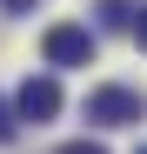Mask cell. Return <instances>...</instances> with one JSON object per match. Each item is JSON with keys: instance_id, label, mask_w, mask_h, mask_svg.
Wrapping results in <instances>:
<instances>
[{"instance_id": "3957f363", "label": "cell", "mask_w": 147, "mask_h": 154, "mask_svg": "<svg viewBox=\"0 0 147 154\" xmlns=\"http://www.w3.org/2000/svg\"><path fill=\"white\" fill-rule=\"evenodd\" d=\"M7 107H14V121H34V127L54 121V114H60V81H54V74H27Z\"/></svg>"}, {"instance_id": "6da1fadb", "label": "cell", "mask_w": 147, "mask_h": 154, "mask_svg": "<svg viewBox=\"0 0 147 154\" xmlns=\"http://www.w3.org/2000/svg\"><path fill=\"white\" fill-rule=\"evenodd\" d=\"M94 47H100V40H94V27L60 20V27H47V34H40V60H47V67H87V60H94Z\"/></svg>"}, {"instance_id": "52a82bcc", "label": "cell", "mask_w": 147, "mask_h": 154, "mask_svg": "<svg viewBox=\"0 0 147 154\" xmlns=\"http://www.w3.org/2000/svg\"><path fill=\"white\" fill-rule=\"evenodd\" d=\"M0 7H7V14H27V7H40V0H0Z\"/></svg>"}, {"instance_id": "8992f818", "label": "cell", "mask_w": 147, "mask_h": 154, "mask_svg": "<svg viewBox=\"0 0 147 154\" xmlns=\"http://www.w3.org/2000/svg\"><path fill=\"white\" fill-rule=\"evenodd\" d=\"M60 154H107V147H100V141H67Z\"/></svg>"}, {"instance_id": "7a4b0ae2", "label": "cell", "mask_w": 147, "mask_h": 154, "mask_svg": "<svg viewBox=\"0 0 147 154\" xmlns=\"http://www.w3.org/2000/svg\"><path fill=\"white\" fill-rule=\"evenodd\" d=\"M80 114H87L94 127H134V121H140V94H134V87H94V94L80 100Z\"/></svg>"}, {"instance_id": "277c9868", "label": "cell", "mask_w": 147, "mask_h": 154, "mask_svg": "<svg viewBox=\"0 0 147 154\" xmlns=\"http://www.w3.org/2000/svg\"><path fill=\"white\" fill-rule=\"evenodd\" d=\"M100 27H114V34H134V0H100Z\"/></svg>"}, {"instance_id": "5b68a950", "label": "cell", "mask_w": 147, "mask_h": 154, "mask_svg": "<svg viewBox=\"0 0 147 154\" xmlns=\"http://www.w3.org/2000/svg\"><path fill=\"white\" fill-rule=\"evenodd\" d=\"M14 127H20V121H14V107H7V100H0V147L14 141Z\"/></svg>"}]
</instances>
